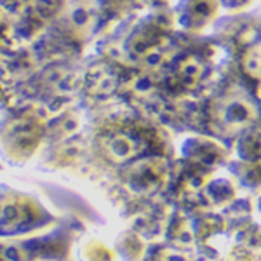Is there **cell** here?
<instances>
[{"label": "cell", "mask_w": 261, "mask_h": 261, "mask_svg": "<svg viewBox=\"0 0 261 261\" xmlns=\"http://www.w3.org/2000/svg\"><path fill=\"white\" fill-rule=\"evenodd\" d=\"M249 68H251L252 73L256 75V77H261V53H259V50L254 54V56H251Z\"/></svg>", "instance_id": "obj_2"}, {"label": "cell", "mask_w": 261, "mask_h": 261, "mask_svg": "<svg viewBox=\"0 0 261 261\" xmlns=\"http://www.w3.org/2000/svg\"><path fill=\"white\" fill-rule=\"evenodd\" d=\"M230 261H254V259H252V256L249 254V252H246L242 249H237V251H233Z\"/></svg>", "instance_id": "obj_3"}, {"label": "cell", "mask_w": 261, "mask_h": 261, "mask_svg": "<svg viewBox=\"0 0 261 261\" xmlns=\"http://www.w3.org/2000/svg\"><path fill=\"white\" fill-rule=\"evenodd\" d=\"M223 119L231 127H246L254 120V108L247 99H231L223 112Z\"/></svg>", "instance_id": "obj_1"}]
</instances>
